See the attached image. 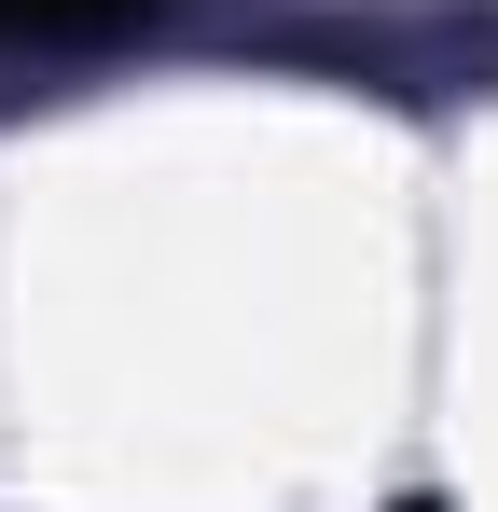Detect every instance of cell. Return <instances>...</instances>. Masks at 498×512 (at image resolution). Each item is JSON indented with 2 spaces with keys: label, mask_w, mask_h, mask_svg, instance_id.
I'll use <instances>...</instances> for the list:
<instances>
[{
  "label": "cell",
  "mask_w": 498,
  "mask_h": 512,
  "mask_svg": "<svg viewBox=\"0 0 498 512\" xmlns=\"http://www.w3.org/2000/svg\"><path fill=\"white\" fill-rule=\"evenodd\" d=\"M97 14H125V0H0V28H97Z\"/></svg>",
  "instance_id": "1"
}]
</instances>
